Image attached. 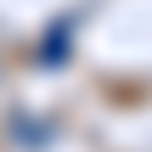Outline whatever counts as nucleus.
Listing matches in <instances>:
<instances>
[{"label":"nucleus","mask_w":152,"mask_h":152,"mask_svg":"<svg viewBox=\"0 0 152 152\" xmlns=\"http://www.w3.org/2000/svg\"><path fill=\"white\" fill-rule=\"evenodd\" d=\"M11 124L23 130V135H17V147H45V141H51V118H23V113H17Z\"/></svg>","instance_id":"obj_1"}]
</instances>
